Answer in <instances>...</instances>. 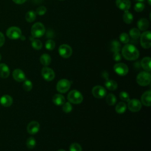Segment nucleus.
Returning <instances> with one entry per match:
<instances>
[{"instance_id":"nucleus-1","label":"nucleus","mask_w":151,"mask_h":151,"mask_svg":"<svg viewBox=\"0 0 151 151\" xmlns=\"http://www.w3.org/2000/svg\"><path fill=\"white\" fill-rule=\"evenodd\" d=\"M123 57L127 60H135L139 57V50L136 47L130 44H127L122 49Z\"/></svg>"},{"instance_id":"nucleus-2","label":"nucleus","mask_w":151,"mask_h":151,"mask_svg":"<svg viewBox=\"0 0 151 151\" xmlns=\"http://www.w3.org/2000/svg\"><path fill=\"white\" fill-rule=\"evenodd\" d=\"M45 32V28L44 25L40 22L34 24L31 27V32L34 38L41 37Z\"/></svg>"},{"instance_id":"nucleus-3","label":"nucleus","mask_w":151,"mask_h":151,"mask_svg":"<svg viewBox=\"0 0 151 151\" xmlns=\"http://www.w3.org/2000/svg\"><path fill=\"white\" fill-rule=\"evenodd\" d=\"M151 75L147 71H142L138 74L136 77L137 83L142 86H146L150 84Z\"/></svg>"},{"instance_id":"nucleus-4","label":"nucleus","mask_w":151,"mask_h":151,"mask_svg":"<svg viewBox=\"0 0 151 151\" xmlns=\"http://www.w3.org/2000/svg\"><path fill=\"white\" fill-rule=\"evenodd\" d=\"M67 99L71 103L80 104L83 101V97L80 91L76 90H73L68 94Z\"/></svg>"},{"instance_id":"nucleus-5","label":"nucleus","mask_w":151,"mask_h":151,"mask_svg":"<svg viewBox=\"0 0 151 151\" xmlns=\"http://www.w3.org/2000/svg\"><path fill=\"white\" fill-rule=\"evenodd\" d=\"M140 42L142 47L149 49L151 47V32L149 31H144L140 35Z\"/></svg>"},{"instance_id":"nucleus-6","label":"nucleus","mask_w":151,"mask_h":151,"mask_svg":"<svg viewBox=\"0 0 151 151\" xmlns=\"http://www.w3.org/2000/svg\"><path fill=\"white\" fill-rule=\"evenodd\" d=\"M6 34L9 39L17 40L22 35V32L17 27H11L6 30Z\"/></svg>"},{"instance_id":"nucleus-7","label":"nucleus","mask_w":151,"mask_h":151,"mask_svg":"<svg viewBox=\"0 0 151 151\" xmlns=\"http://www.w3.org/2000/svg\"><path fill=\"white\" fill-rule=\"evenodd\" d=\"M70 86L71 83L69 80L67 79H61L58 81L56 86V88L58 92L64 93L70 89Z\"/></svg>"},{"instance_id":"nucleus-8","label":"nucleus","mask_w":151,"mask_h":151,"mask_svg":"<svg viewBox=\"0 0 151 151\" xmlns=\"http://www.w3.org/2000/svg\"><path fill=\"white\" fill-rule=\"evenodd\" d=\"M72 48L67 44H62L58 48V52L61 57L64 58H69L72 54Z\"/></svg>"},{"instance_id":"nucleus-9","label":"nucleus","mask_w":151,"mask_h":151,"mask_svg":"<svg viewBox=\"0 0 151 151\" xmlns=\"http://www.w3.org/2000/svg\"><path fill=\"white\" fill-rule=\"evenodd\" d=\"M113 69L116 74L122 76L126 75L129 71V68L127 65L122 63L116 64L113 67Z\"/></svg>"},{"instance_id":"nucleus-10","label":"nucleus","mask_w":151,"mask_h":151,"mask_svg":"<svg viewBox=\"0 0 151 151\" xmlns=\"http://www.w3.org/2000/svg\"><path fill=\"white\" fill-rule=\"evenodd\" d=\"M127 107L131 111L137 112L142 108V103L137 99H132L128 101Z\"/></svg>"},{"instance_id":"nucleus-11","label":"nucleus","mask_w":151,"mask_h":151,"mask_svg":"<svg viewBox=\"0 0 151 151\" xmlns=\"http://www.w3.org/2000/svg\"><path fill=\"white\" fill-rule=\"evenodd\" d=\"M92 94L96 98L101 99L105 97L106 94V90L103 86H96L93 88Z\"/></svg>"},{"instance_id":"nucleus-12","label":"nucleus","mask_w":151,"mask_h":151,"mask_svg":"<svg viewBox=\"0 0 151 151\" xmlns=\"http://www.w3.org/2000/svg\"><path fill=\"white\" fill-rule=\"evenodd\" d=\"M41 75L42 77L47 81H51L55 77V73L54 71L47 67H45L41 70Z\"/></svg>"},{"instance_id":"nucleus-13","label":"nucleus","mask_w":151,"mask_h":151,"mask_svg":"<svg viewBox=\"0 0 151 151\" xmlns=\"http://www.w3.org/2000/svg\"><path fill=\"white\" fill-rule=\"evenodd\" d=\"M40 130V124L37 121H32L28 123L27 130L30 134H35L38 132Z\"/></svg>"},{"instance_id":"nucleus-14","label":"nucleus","mask_w":151,"mask_h":151,"mask_svg":"<svg viewBox=\"0 0 151 151\" xmlns=\"http://www.w3.org/2000/svg\"><path fill=\"white\" fill-rule=\"evenodd\" d=\"M116 5L120 10L126 11L130 9L131 2L130 0H116Z\"/></svg>"},{"instance_id":"nucleus-15","label":"nucleus","mask_w":151,"mask_h":151,"mask_svg":"<svg viewBox=\"0 0 151 151\" xmlns=\"http://www.w3.org/2000/svg\"><path fill=\"white\" fill-rule=\"evenodd\" d=\"M12 76L14 80L18 82H22L25 80V75L24 71L19 68L14 70Z\"/></svg>"},{"instance_id":"nucleus-16","label":"nucleus","mask_w":151,"mask_h":151,"mask_svg":"<svg viewBox=\"0 0 151 151\" xmlns=\"http://www.w3.org/2000/svg\"><path fill=\"white\" fill-rule=\"evenodd\" d=\"M151 91H146L143 93L141 97V101L146 106H150L151 105Z\"/></svg>"},{"instance_id":"nucleus-17","label":"nucleus","mask_w":151,"mask_h":151,"mask_svg":"<svg viewBox=\"0 0 151 151\" xmlns=\"http://www.w3.org/2000/svg\"><path fill=\"white\" fill-rule=\"evenodd\" d=\"M13 102L12 98L9 95H4L0 99L1 104L4 107H9Z\"/></svg>"},{"instance_id":"nucleus-18","label":"nucleus","mask_w":151,"mask_h":151,"mask_svg":"<svg viewBox=\"0 0 151 151\" xmlns=\"http://www.w3.org/2000/svg\"><path fill=\"white\" fill-rule=\"evenodd\" d=\"M10 71L7 65L4 63L0 64V77L6 78L9 76Z\"/></svg>"},{"instance_id":"nucleus-19","label":"nucleus","mask_w":151,"mask_h":151,"mask_svg":"<svg viewBox=\"0 0 151 151\" xmlns=\"http://www.w3.org/2000/svg\"><path fill=\"white\" fill-rule=\"evenodd\" d=\"M137 28H139V30L145 31H146L149 26V22L148 20L146 18H140L138 21H137Z\"/></svg>"},{"instance_id":"nucleus-20","label":"nucleus","mask_w":151,"mask_h":151,"mask_svg":"<svg viewBox=\"0 0 151 151\" xmlns=\"http://www.w3.org/2000/svg\"><path fill=\"white\" fill-rule=\"evenodd\" d=\"M150 63H151V58L149 57H145L141 61V65L142 68L146 71H147V72H149L151 70Z\"/></svg>"},{"instance_id":"nucleus-21","label":"nucleus","mask_w":151,"mask_h":151,"mask_svg":"<svg viewBox=\"0 0 151 151\" xmlns=\"http://www.w3.org/2000/svg\"><path fill=\"white\" fill-rule=\"evenodd\" d=\"M52 100L57 106H61L65 103L64 97L60 94H56L52 97Z\"/></svg>"},{"instance_id":"nucleus-22","label":"nucleus","mask_w":151,"mask_h":151,"mask_svg":"<svg viewBox=\"0 0 151 151\" xmlns=\"http://www.w3.org/2000/svg\"><path fill=\"white\" fill-rule=\"evenodd\" d=\"M40 61L42 65L46 67V66H48V65H50V64L51 63V58L49 54L45 53L41 55Z\"/></svg>"},{"instance_id":"nucleus-23","label":"nucleus","mask_w":151,"mask_h":151,"mask_svg":"<svg viewBox=\"0 0 151 151\" xmlns=\"http://www.w3.org/2000/svg\"><path fill=\"white\" fill-rule=\"evenodd\" d=\"M123 19L126 24H130L133 20V16L129 11H126L123 15Z\"/></svg>"},{"instance_id":"nucleus-24","label":"nucleus","mask_w":151,"mask_h":151,"mask_svg":"<svg viewBox=\"0 0 151 151\" xmlns=\"http://www.w3.org/2000/svg\"><path fill=\"white\" fill-rule=\"evenodd\" d=\"M105 86L110 90H114L117 87V83L113 80H107L105 82Z\"/></svg>"},{"instance_id":"nucleus-25","label":"nucleus","mask_w":151,"mask_h":151,"mask_svg":"<svg viewBox=\"0 0 151 151\" xmlns=\"http://www.w3.org/2000/svg\"><path fill=\"white\" fill-rule=\"evenodd\" d=\"M121 50V45L120 42L116 40L111 41L110 44V50L113 52H119Z\"/></svg>"},{"instance_id":"nucleus-26","label":"nucleus","mask_w":151,"mask_h":151,"mask_svg":"<svg viewBox=\"0 0 151 151\" xmlns=\"http://www.w3.org/2000/svg\"><path fill=\"white\" fill-rule=\"evenodd\" d=\"M126 109H127L126 104L124 102L121 101V102H119L116 105L115 110L117 113L122 114V113H123L125 112V111L126 110Z\"/></svg>"},{"instance_id":"nucleus-27","label":"nucleus","mask_w":151,"mask_h":151,"mask_svg":"<svg viewBox=\"0 0 151 151\" xmlns=\"http://www.w3.org/2000/svg\"><path fill=\"white\" fill-rule=\"evenodd\" d=\"M25 19L28 22H32L36 18V13L34 11H29L25 14Z\"/></svg>"},{"instance_id":"nucleus-28","label":"nucleus","mask_w":151,"mask_h":151,"mask_svg":"<svg viewBox=\"0 0 151 151\" xmlns=\"http://www.w3.org/2000/svg\"><path fill=\"white\" fill-rule=\"evenodd\" d=\"M129 35L131 37V38L133 39H137L140 37V30L136 28H132L129 31Z\"/></svg>"},{"instance_id":"nucleus-29","label":"nucleus","mask_w":151,"mask_h":151,"mask_svg":"<svg viewBox=\"0 0 151 151\" xmlns=\"http://www.w3.org/2000/svg\"><path fill=\"white\" fill-rule=\"evenodd\" d=\"M106 102L109 106L114 105L116 102V97L113 94L110 93L106 97Z\"/></svg>"},{"instance_id":"nucleus-30","label":"nucleus","mask_w":151,"mask_h":151,"mask_svg":"<svg viewBox=\"0 0 151 151\" xmlns=\"http://www.w3.org/2000/svg\"><path fill=\"white\" fill-rule=\"evenodd\" d=\"M31 45H32V48H34L35 50H39L41 49V48L42 47V44L40 40H39L38 39H34L32 41Z\"/></svg>"},{"instance_id":"nucleus-31","label":"nucleus","mask_w":151,"mask_h":151,"mask_svg":"<svg viewBox=\"0 0 151 151\" xmlns=\"http://www.w3.org/2000/svg\"><path fill=\"white\" fill-rule=\"evenodd\" d=\"M26 145L28 149H32L35 147V146L36 145V141L33 137H30L27 139Z\"/></svg>"},{"instance_id":"nucleus-32","label":"nucleus","mask_w":151,"mask_h":151,"mask_svg":"<svg viewBox=\"0 0 151 151\" xmlns=\"http://www.w3.org/2000/svg\"><path fill=\"white\" fill-rule=\"evenodd\" d=\"M45 48L47 50L51 51V50L54 49L55 46V42L52 40L50 39V40H48L45 42Z\"/></svg>"},{"instance_id":"nucleus-33","label":"nucleus","mask_w":151,"mask_h":151,"mask_svg":"<svg viewBox=\"0 0 151 151\" xmlns=\"http://www.w3.org/2000/svg\"><path fill=\"white\" fill-rule=\"evenodd\" d=\"M119 39L120 41L123 44H127L130 40L129 35L126 32L121 33L119 36Z\"/></svg>"},{"instance_id":"nucleus-34","label":"nucleus","mask_w":151,"mask_h":151,"mask_svg":"<svg viewBox=\"0 0 151 151\" xmlns=\"http://www.w3.org/2000/svg\"><path fill=\"white\" fill-rule=\"evenodd\" d=\"M22 87H23V88L25 91H29L32 88V82L30 80H25L24 82V83L22 84Z\"/></svg>"},{"instance_id":"nucleus-35","label":"nucleus","mask_w":151,"mask_h":151,"mask_svg":"<svg viewBox=\"0 0 151 151\" xmlns=\"http://www.w3.org/2000/svg\"><path fill=\"white\" fill-rule=\"evenodd\" d=\"M145 8V4L142 2H137L134 6V9L136 12H140L143 11Z\"/></svg>"},{"instance_id":"nucleus-36","label":"nucleus","mask_w":151,"mask_h":151,"mask_svg":"<svg viewBox=\"0 0 151 151\" xmlns=\"http://www.w3.org/2000/svg\"><path fill=\"white\" fill-rule=\"evenodd\" d=\"M73 109L72 105L70 102H65L63 104V110L65 113H70Z\"/></svg>"},{"instance_id":"nucleus-37","label":"nucleus","mask_w":151,"mask_h":151,"mask_svg":"<svg viewBox=\"0 0 151 151\" xmlns=\"http://www.w3.org/2000/svg\"><path fill=\"white\" fill-rule=\"evenodd\" d=\"M119 97L120 99L124 101H129L130 100L129 94L126 91H121L119 94Z\"/></svg>"},{"instance_id":"nucleus-38","label":"nucleus","mask_w":151,"mask_h":151,"mask_svg":"<svg viewBox=\"0 0 151 151\" xmlns=\"http://www.w3.org/2000/svg\"><path fill=\"white\" fill-rule=\"evenodd\" d=\"M70 151H82V148L78 143H73L70 146Z\"/></svg>"},{"instance_id":"nucleus-39","label":"nucleus","mask_w":151,"mask_h":151,"mask_svg":"<svg viewBox=\"0 0 151 151\" xmlns=\"http://www.w3.org/2000/svg\"><path fill=\"white\" fill-rule=\"evenodd\" d=\"M47 12V8L44 6H40L38 8H37L36 10V14H38V15H44Z\"/></svg>"},{"instance_id":"nucleus-40","label":"nucleus","mask_w":151,"mask_h":151,"mask_svg":"<svg viewBox=\"0 0 151 151\" xmlns=\"http://www.w3.org/2000/svg\"><path fill=\"white\" fill-rule=\"evenodd\" d=\"M113 58L114 61H119L121 60L122 57H121V55L119 53V52H114L113 55Z\"/></svg>"},{"instance_id":"nucleus-41","label":"nucleus","mask_w":151,"mask_h":151,"mask_svg":"<svg viewBox=\"0 0 151 151\" xmlns=\"http://www.w3.org/2000/svg\"><path fill=\"white\" fill-rule=\"evenodd\" d=\"M5 42V37L4 34L0 32V47H1Z\"/></svg>"},{"instance_id":"nucleus-42","label":"nucleus","mask_w":151,"mask_h":151,"mask_svg":"<svg viewBox=\"0 0 151 151\" xmlns=\"http://www.w3.org/2000/svg\"><path fill=\"white\" fill-rule=\"evenodd\" d=\"M14 2L17 4H24L27 0H12Z\"/></svg>"},{"instance_id":"nucleus-43","label":"nucleus","mask_w":151,"mask_h":151,"mask_svg":"<svg viewBox=\"0 0 151 151\" xmlns=\"http://www.w3.org/2000/svg\"><path fill=\"white\" fill-rule=\"evenodd\" d=\"M135 1H136L137 2H143L145 0H135Z\"/></svg>"},{"instance_id":"nucleus-44","label":"nucleus","mask_w":151,"mask_h":151,"mask_svg":"<svg viewBox=\"0 0 151 151\" xmlns=\"http://www.w3.org/2000/svg\"><path fill=\"white\" fill-rule=\"evenodd\" d=\"M147 2H148L149 5H150V4H151V0H147Z\"/></svg>"},{"instance_id":"nucleus-45","label":"nucleus","mask_w":151,"mask_h":151,"mask_svg":"<svg viewBox=\"0 0 151 151\" xmlns=\"http://www.w3.org/2000/svg\"><path fill=\"white\" fill-rule=\"evenodd\" d=\"M58 151H65V150H63V149H60V150H58Z\"/></svg>"},{"instance_id":"nucleus-46","label":"nucleus","mask_w":151,"mask_h":151,"mask_svg":"<svg viewBox=\"0 0 151 151\" xmlns=\"http://www.w3.org/2000/svg\"><path fill=\"white\" fill-rule=\"evenodd\" d=\"M1 55L0 54V61H1Z\"/></svg>"},{"instance_id":"nucleus-47","label":"nucleus","mask_w":151,"mask_h":151,"mask_svg":"<svg viewBox=\"0 0 151 151\" xmlns=\"http://www.w3.org/2000/svg\"><path fill=\"white\" fill-rule=\"evenodd\" d=\"M60 1H64V0H60Z\"/></svg>"}]
</instances>
